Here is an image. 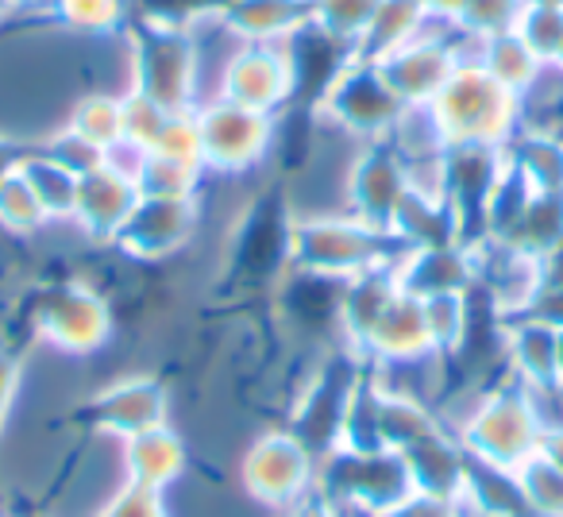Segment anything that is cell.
I'll list each match as a JSON object with an SVG mask.
<instances>
[{"mask_svg":"<svg viewBox=\"0 0 563 517\" xmlns=\"http://www.w3.org/2000/svg\"><path fill=\"white\" fill-rule=\"evenodd\" d=\"M406 243L390 228H375L352 212H306L294 217L290 267L347 283L367 271L398 267Z\"/></svg>","mask_w":563,"mask_h":517,"instance_id":"6da1fadb","label":"cell"},{"mask_svg":"<svg viewBox=\"0 0 563 517\" xmlns=\"http://www.w3.org/2000/svg\"><path fill=\"white\" fill-rule=\"evenodd\" d=\"M452 432L467 452V460L498 471H517L537 455L540 432H544L540 398L529 386L506 375L501 383L478 394L475 406L460 417Z\"/></svg>","mask_w":563,"mask_h":517,"instance_id":"7a4b0ae2","label":"cell"},{"mask_svg":"<svg viewBox=\"0 0 563 517\" xmlns=\"http://www.w3.org/2000/svg\"><path fill=\"white\" fill-rule=\"evenodd\" d=\"M429 109L448 147H506L525 124L521 97L498 86L475 58H463L455 66Z\"/></svg>","mask_w":563,"mask_h":517,"instance_id":"3957f363","label":"cell"},{"mask_svg":"<svg viewBox=\"0 0 563 517\" xmlns=\"http://www.w3.org/2000/svg\"><path fill=\"white\" fill-rule=\"evenodd\" d=\"M128 89L151 97L166 112H194L205 101L194 32L166 20H143L128 35Z\"/></svg>","mask_w":563,"mask_h":517,"instance_id":"277c9868","label":"cell"},{"mask_svg":"<svg viewBox=\"0 0 563 517\" xmlns=\"http://www.w3.org/2000/svg\"><path fill=\"white\" fill-rule=\"evenodd\" d=\"M112 332H117L112 301L89 278H66L35 294L32 337L47 352L66 360H89L109 348Z\"/></svg>","mask_w":563,"mask_h":517,"instance_id":"5b68a950","label":"cell"},{"mask_svg":"<svg viewBox=\"0 0 563 517\" xmlns=\"http://www.w3.org/2000/svg\"><path fill=\"white\" fill-rule=\"evenodd\" d=\"M317 486L344 509V517H390L417 494L406 460L390 448H336L317 468Z\"/></svg>","mask_w":563,"mask_h":517,"instance_id":"8992f818","label":"cell"},{"mask_svg":"<svg viewBox=\"0 0 563 517\" xmlns=\"http://www.w3.org/2000/svg\"><path fill=\"white\" fill-rule=\"evenodd\" d=\"M401 109L406 105L394 97L378 66L363 63V58H347L317 97V117L355 143L386 140Z\"/></svg>","mask_w":563,"mask_h":517,"instance_id":"52a82bcc","label":"cell"},{"mask_svg":"<svg viewBox=\"0 0 563 517\" xmlns=\"http://www.w3.org/2000/svg\"><path fill=\"white\" fill-rule=\"evenodd\" d=\"M194 117L197 132H201V166L209 178H240V174L263 166V158L274 151L278 117L240 109L224 97L197 105Z\"/></svg>","mask_w":563,"mask_h":517,"instance_id":"ba28073f","label":"cell"},{"mask_svg":"<svg viewBox=\"0 0 563 517\" xmlns=\"http://www.w3.org/2000/svg\"><path fill=\"white\" fill-rule=\"evenodd\" d=\"M317 460L290 429H266L240 455V483L255 506L263 509H290L301 494L317 486Z\"/></svg>","mask_w":563,"mask_h":517,"instance_id":"9c48e42d","label":"cell"},{"mask_svg":"<svg viewBox=\"0 0 563 517\" xmlns=\"http://www.w3.org/2000/svg\"><path fill=\"white\" fill-rule=\"evenodd\" d=\"M212 97L251 112L278 117L298 97V58L290 43H235L224 70L217 74Z\"/></svg>","mask_w":563,"mask_h":517,"instance_id":"30bf717a","label":"cell"},{"mask_svg":"<svg viewBox=\"0 0 563 517\" xmlns=\"http://www.w3.org/2000/svg\"><path fill=\"white\" fill-rule=\"evenodd\" d=\"M170 391L151 371L117 375L109 383L93 386L81 402V417L101 440H128L143 429L170 421Z\"/></svg>","mask_w":563,"mask_h":517,"instance_id":"8fae6325","label":"cell"},{"mask_svg":"<svg viewBox=\"0 0 563 517\" xmlns=\"http://www.w3.org/2000/svg\"><path fill=\"white\" fill-rule=\"evenodd\" d=\"M201 228V194L197 197H140L132 217L117 232L112 248L132 263H163L178 258Z\"/></svg>","mask_w":563,"mask_h":517,"instance_id":"7c38bea8","label":"cell"},{"mask_svg":"<svg viewBox=\"0 0 563 517\" xmlns=\"http://www.w3.org/2000/svg\"><path fill=\"white\" fill-rule=\"evenodd\" d=\"M409 174L401 158L390 151V143H360L344 170V212L367 220L375 228H390L394 209L406 197Z\"/></svg>","mask_w":563,"mask_h":517,"instance_id":"4fadbf2b","label":"cell"},{"mask_svg":"<svg viewBox=\"0 0 563 517\" xmlns=\"http://www.w3.org/2000/svg\"><path fill=\"white\" fill-rule=\"evenodd\" d=\"M135 201H140V186H135L132 178H124L120 170H112L101 158L93 170H86L78 178V201H74L70 224L78 228L89 243L112 248V240H117V232L124 228V220L132 217Z\"/></svg>","mask_w":563,"mask_h":517,"instance_id":"5bb4252c","label":"cell"},{"mask_svg":"<svg viewBox=\"0 0 563 517\" xmlns=\"http://www.w3.org/2000/svg\"><path fill=\"white\" fill-rule=\"evenodd\" d=\"M120 471L124 483L143 486V491L166 494L178 486L189 471V444L170 421L143 429L135 437L120 440Z\"/></svg>","mask_w":563,"mask_h":517,"instance_id":"9a60e30c","label":"cell"},{"mask_svg":"<svg viewBox=\"0 0 563 517\" xmlns=\"http://www.w3.org/2000/svg\"><path fill=\"white\" fill-rule=\"evenodd\" d=\"M506 367L509 378L529 386L537 398L555 394V378H560V329L537 321V317H509Z\"/></svg>","mask_w":563,"mask_h":517,"instance_id":"2e32d148","label":"cell"},{"mask_svg":"<svg viewBox=\"0 0 563 517\" xmlns=\"http://www.w3.org/2000/svg\"><path fill=\"white\" fill-rule=\"evenodd\" d=\"M217 20L240 43H290L313 28V0H224Z\"/></svg>","mask_w":563,"mask_h":517,"instance_id":"e0dca14e","label":"cell"},{"mask_svg":"<svg viewBox=\"0 0 563 517\" xmlns=\"http://www.w3.org/2000/svg\"><path fill=\"white\" fill-rule=\"evenodd\" d=\"M429 355L437 352H432L429 324H424V301L398 290V298L386 306L375 332L363 344V363H421Z\"/></svg>","mask_w":563,"mask_h":517,"instance_id":"ac0fdd59","label":"cell"},{"mask_svg":"<svg viewBox=\"0 0 563 517\" xmlns=\"http://www.w3.org/2000/svg\"><path fill=\"white\" fill-rule=\"evenodd\" d=\"M398 286L413 298H437V294L471 290V255L467 243H437V248H409L401 255Z\"/></svg>","mask_w":563,"mask_h":517,"instance_id":"d6986e66","label":"cell"},{"mask_svg":"<svg viewBox=\"0 0 563 517\" xmlns=\"http://www.w3.org/2000/svg\"><path fill=\"white\" fill-rule=\"evenodd\" d=\"M63 128L104 158L117 143H124V94H117V89H89V94H81L70 105Z\"/></svg>","mask_w":563,"mask_h":517,"instance_id":"ffe728a7","label":"cell"},{"mask_svg":"<svg viewBox=\"0 0 563 517\" xmlns=\"http://www.w3.org/2000/svg\"><path fill=\"white\" fill-rule=\"evenodd\" d=\"M432 20H429V12H424V0H383L375 20H371L367 32H363V40L355 43L352 58L378 63V58L406 47L409 40H417Z\"/></svg>","mask_w":563,"mask_h":517,"instance_id":"44dd1931","label":"cell"},{"mask_svg":"<svg viewBox=\"0 0 563 517\" xmlns=\"http://www.w3.org/2000/svg\"><path fill=\"white\" fill-rule=\"evenodd\" d=\"M471 58H475L498 86H506L514 97H521V101L540 81V74H544V63L532 55V47L517 32H501V35H490V40L475 43V55Z\"/></svg>","mask_w":563,"mask_h":517,"instance_id":"7402d4cb","label":"cell"},{"mask_svg":"<svg viewBox=\"0 0 563 517\" xmlns=\"http://www.w3.org/2000/svg\"><path fill=\"white\" fill-rule=\"evenodd\" d=\"M20 170H24L27 186L35 189L47 220H74V201H78V170L55 158L51 151L35 147L20 155Z\"/></svg>","mask_w":563,"mask_h":517,"instance_id":"603a6c76","label":"cell"},{"mask_svg":"<svg viewBox=\"0 0 563 517\" xmlns=\"http://www.w3.org/2000/svg\"><path fill=\"white\" fill-rule=\"evenodd\" d=\"M47 16L70 35L109 40V35L124 32L128 0H55Z\"/></svg>","mask_w":563,"mask_h":517,"instance_id":"cb8c5ba5","label":"cell"},{"mask_svg":"<svg viewBox=\"0 0 563 517\" xmlns=\"http://www.w3.org/2000/svg\"><path fill=\"white\" fill-rule=\"evenodd\" d=\"M205 166L201 163H181V158L170 155H155L147 151L140 174H135V186H140V197H197L205 186Z\"/></svg>","mask_w":563,"mask_h":517,"instance_id":"d4e9b609","label":"cell"},{"mask_svg":"<svg viewBox=\"0 0 563 517\" xmlns=\"http://www.w3.org/2000/svg\"><path fill=\"white\" fill-rule=\"evenodd\" d=\"M47 224V212H43L35 189L27 186L20 163L9 166V170L0 174V228L9 235H40Z\"/></svg>","mask_w":563,"mask_h":517,"instance_id":"484cf974","label":"cell"},{"mask_svg":"<svg viewBox=\"0 0 563 517\" xmlns=\"http://www.w3.org/2000/svg\"><path fill=\"white\" fill-rule=\"evenodd\" d=\"M383 0H313V32L355 51Z\"/></svg>","mask_w":563,"mask_h":517,"instance_id":"4316f807","label":"cell"},{"mask_svg":"<svg viewBox=\"0 0 563 517\" xmlns=\"http://www.w3.org/2000/svg\"><path fill=\"white\" fill-rule=\"evenodd\" d=\"M514 475H517L521 498L532 517H563V471H555L552 463L532 455V460L521 463Z\"/></svg>","mask_w":563,"mask_h":517,"instance_id":"83f0119b","label":"cell"},{"mask_svg":"<svg viewBox=\"0 0 563 517\" xmlns=\"http://www.w3.org/2000/svg\"><path fill=\"white\" fill-rule=\"evenodd\" d=\"M525 4H529V0H467L460 20H455V32L467 35L471 43H483V40H490V35L514 32Z\"/></svg>","mask_w":563,"mask_h":517,"instance_id":"f1b7e54d","label":"cell"},{"mask_svg":"<svg viewBox=\"0 0 563 517\" xmlns=\"http://www.w3.org/2000/svg\"><path fill=\"white\" fill-rule=\"evenodd\" d=\"M514 32L529 43L532 55H537L540 63H552L555 47H560V40H563V12L560 9H532V4H525V12H521V20H517Z\"/></svg>","mask_w":563,"mask_h":517,"instance_id":"f546056e","label":"cell"},{"mask_svg":"<svg viewBox=\"0 0 563 517\" xmlns=\"http://www.w3.org/2000/svg\"><path fill=\"white\" fill-rule=\"evenodd\" d=\"M166 117H170V112H166L163 105L151 101V97L135 94V89L124 94V140L135 143V147H143V151L155 147Z\"/></svg>","mask_w":563,"mask_h":517,"instance_id":"4dcf8cb0","label":"cell"},{"mask_svg":"<svg viewBox=\"0 0 563 517\" xmlns=\"http://www.w3.org/2000/svg\"><path fill=\"white\" fill-rule=\"evenodd\" d=\"M151 151L155 155L181 158V163H201V132H197L194 112H170Z\"/></svg>","mask_w":563,"mask_h":517,"instance_id":"1f68e13d","label":"cell"},{"mask_svg":"<svg viewBox=\"0 0 563 517\" xmlns=\"http://www.w3.org/2000/svg\"><path fill=\"white\" fill-rule=\"evenodd\" d=\"M93 517H170V509H166V494L120 483Z\"/></svg>","mask_w":563,"mask_h":517,"instance_id":"d6a6232c","label":"cell"},{"mask_svg":"<svg viewBox=\"0 0 563 517\" xmlns=\"http://www.w3.org/2000/svg\"><path fill=\"white\" fill-rule=\"evenodd\" d=\"M20 391H24V360L0 340V432H4L12 409H16Z\"/></svg>","mask_w":563,"mask_h":517,"instance_id":"836d02e7","label":"cell"},{"mask_svg":"<svg viewBox=\"0 0 563 517\" xmlns=\"http://www.w3.org/2000/svg\"><path fill=\"white\" fill-rule=\"evenodd\" d=\"M278 517H344V509H340L336 502H332L329 494L321 491V486H313V491L301 494V498L294 502L290 509H282Z\"/></svg>","mask_w":563,"mask_h":517,"instance_id":"e575fe53","label":"cell"},{"mask_svg":"<svg viewBox=\"0 0 563 517\" xmlns=\"http://www.w3.org/2000/svg\"><path fill=\"white\" fill-rule=\"evenodd\" d=\"M390 517H463L460 502H444V498H424V494H413L401 509H394Z\"/></svg>","mask_w":563,"mask_h":517,"instance_id":"d590c367","label":"cell"},{"mask_svg":"<svg viewBox=\"0 0 563 517\" xmlns=\"http://www.w3.org/2000/svg\"><path fill=\"white\" fill-rule=\"evenodd\" d=\"M537 455L544 463H552L555 471H563V421H544V432H540Z\"/></svg>","mask_w":563,"mask_h":517,"instance_id":"8d00e7d4","label":"cell"},{"mask_svg":"<svg viewBox=\"0 0 563 517\" xmlns=\"http://www.w3.org/2000/svg\"><path fill=\"white\" fill-rule=\"evenodd\" d=\"M463 4H467V0H424V12H429L432 24L455 28V20H460Z\"/></svg>","mask_w":563,"mask_h":517,"instance_id":"74e56055","label":"cell"},{"mask_svg":"<svg viewBox=\"0 0 563 517\" xmlns=\"http://www.w3.org/2000/svg\"><path fill=\"white\" fill-rule=\"evenodd\" d=\"M12 12H51L55 0H9Z\"/></svg>","mask_w":563,"mask_h":517,"instance_id":"f35d334b","label":"cell"},{"mask_svg":"<svg viewBox=\"0 0 563 517\" xmlns=\"http://www.w3.org/2000/svg\"><path fill=\"white\" fill-rule=\"evenodd\" d=\"M532 9H560L563 12V0H529Z\"/></svg>","mask_w":563,"mask_h":517,"instance_id":"ab89813d","label":"cell"},{"mask_svg":"<svg viewBox=\"0 0 563 517\" xmlns=\"http://www.w3.org/2000/svg\"><path fill=\"white\" fill-rule=\"evenodd\" d=\"M555 394H563V329H560V378H555Z\"/></svg>","mask_w":563,"mask_h":517,"instance_id":"60d3db41","label":"cell"},{"mask_svg":"<svg viewBox=\"0 0 563 517\" xmlns=\"http://www.w3.org/2000/svg\"><path fill=\"white\" fill-rule=\"evenodd\" d=\"M548 66H555V70L563 74V40H560V47H555V55H552V63H548Z\"/></svg>","mask_w":563,"mask_h":517,"instance_id":"b9f144b4","label":"cell"}]
</instances>
